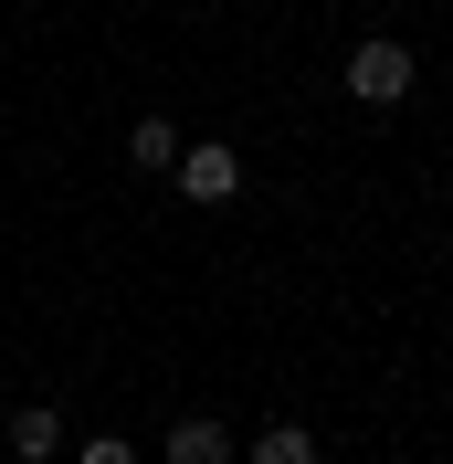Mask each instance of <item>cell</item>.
<instances>
[{
    "label": "cell",
    "mask_w": 453,
    "mask_h": 464,
    "mask_svg": "<svg viewBox=\"0 0 453 464\" xmlns=\"http://www.w3.org/2000/svg\"><path fill=\"white\" fill-rule=\"evenodd\" d=\"M0 443H11V464H53V454H63V411H53V401H22Z\"/></svg>",
    "instance_id": "3957f363"
},
{
    "label": "cell",
    "mask_w": 453,
    "mask_h": 464,
    "mask_svg": "<svg viewBox=\"0 0 453 464\" xmlns=\"http://www.w3.org/2000/svg\"><path fill=\"white\" fill-rule=\"evenodd\" d=\"M169 464H243V454H232V433L211 411H190V422H169Z\"/></svg>",
    "instance_id": "277c9868"
},
{
    "label": "cell",
    "mask_w": 453,
    "mask_h": 464,
    "mask_svg": "<svg viewBox=\"0 0 453 464\" xmlns=\"http://www.w3.org/2000/svg\"><path fill=\"white\" fill-rule=\"evenodd\" d=\"M169 169H179V201H190V211H222V201H243V148H232V138H200V148H179Z\"/></svg>",
    "instance_id": "6da1fadb"
},
{
    "label": "cell",
    "mask_w": 453,
    "mask_h": 464,
    "mask_svg": "<svg viewBox=\"0 0 453 464\" xmlns=\"http://www.w3.org/2000/svg\"><path fill=\"white\" fill-rule=\"evenodd\" d=\"M254 464H316V433H306V422H264V433H254Z\"/></svg>",
    "instance_id": "5b68a950"
},
{
    "label": "cell",
    "mask_w": 453,
    "mask_h": 464,
    "mask_svg": "<svg viewBox=\"0 0 453 464\" xmlns=\"http://www.w3.org/2000/svg\"><path fill=\"white\" fill-rule=\"evenodd\" d=\"M411 85H422V63H411V43H390V32L348 53V95H359V106H400Z\"/></svg>",
    "instance_id": "7a4b0ae2"
},
{
    "label": "cell",
    "mask_w": 453,
    "mask_h": 464,
    "mask_svg": "<svg viewBox=\"0 0 453 464\" xmlns=\"http://www.w3.org/2000/svg\"><path fill=\"white\" fill-rule=\"evenodd\" d=\"M127 159H138V169H169V159H179V127H169V116H138V127H127Z\"/></svg>",
    "instance_id": "8992f818"
},
{
    "label": "cell",
    "mask_w": 453,
    "mask_h": 464,
    "mask_svg": "<svg viewBox=\"0 0 453 464\" xmlns=\"http://www.w3.org/2000/svg\"><path fill=\"white\" fill-rule=\"evenodd\" d=\"M74 464H148V454H138V443H116V433H95V443H85Z\"/></svg>",
    "instance_id": "52a82bcc"
}]
</instances>
